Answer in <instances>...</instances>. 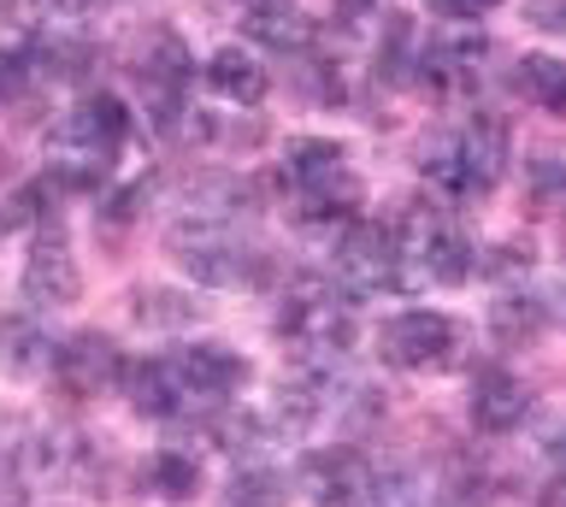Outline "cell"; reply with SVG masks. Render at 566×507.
Returning <instances> with one entry per match:
<instances>
[{"mask_svg": "<svg viewBox=\"0 0 566 507\" xmlns=\"http://www.w3.org/2000/svg\"><path fill=\"white\" fill-rule=\"evenodd\" d=\"M336 272L348 277L354 289H396L401 284V249L389 236V224H348L343 242H336Z\"/></svg>", "mask_w": 566, "mask_h": 507, "instance_id": "cell-5", "label": "cell"}, {"mask_svg": "<svg viewBox=\"0 0 566 507\" xmlns=\"http://www.w3.org/2000/svg\"><path fill=\"white\" fill-rule=\"evenodd\" d=\"M531 24H537V30H560L566 19H560V12H566V0H531Z\"/></svg>", "mask_w": 566, "mask_h": 507, "instance_id": "cell-24", "label": "cell"}, {"mask_svg": "<svg viewBox=\"0 0 566 507\" xmlns=\"http://www.w3.org/2000/svg\"><path fill=\"white\" fill-rule=\"evenodd\" d=\"M431 12H437V19H472V0H431Z\"/></svg>", "mask_w": 566, "mask_h": 507, "instance_id": "cell-26", "label": "cell"}, {"mask_svg": "<svg viewBox=\"0 0 566 507\" xmlns=\"http://www.w3.org/2000/svg\"><path fill=\"white\" fill-rule=\"evenodd\" d=\"M290 501V478L272 466H248L230 478V507H283Z\"/></svg>", "mask_w": 566, "mask_h": 507, "instance_id": "cell-20", "label": "cell"}, {"mask_svg": "<svg viewBox=\"0 0 566 507\" xmlns=\"http://www.w3.org/2000/svg\"><path fill=\"white\" fill-rule=\"evenodd\" d=\"M12 231H18V213H12V201H7V207H0V242H7Z\"/></svg>", "mask_w": 566, "mask_h": 507, "instance_id": "cell-27", "label": "cell"}, {"mask_svg": "<svg viewBox=\"0 0 566 507\" xmlns=\"http://www.w3.org/2000/svg\"><path fill=\"white\" fill-rule=\"evenodd\" d=\"M171 366H177V378H184V390L201 395V401L237 395L242 383H248V372H254L242 355H230V348H219V342H195V348H184Z\"/></svg>", "mask_w": 566, "mask_h": 507, "instance_id": "cell-8", "label": "cell"}, {"mask_svg": "<svg viewBox=\"0 0 566 507\" xmlns=\"http://www.w3.org/2000/svg\"><path fill=\"white\" fill-rule=\"evenodd\" d=\"M531 413V390L513 372H478L472 383V425L490 436H507Z\"/></svg>", "mask_w": 566, "mask_h": 507, "instance_id": "cell-9", "label": "cell"}, {"mask_svg": "<svg viewBox=\"0 0 566 507\" xmlns=\"http://www.w3.org/2000/svg\"><path fill=\"white\" fill-rule=\"evenodd\" d=\"M449 142H454V196H490L507 171V125L490 113H472V125Z\"/></svg>", "mask_w": 566, "mask_h": 507, "instance_id": "cell-3", "label": "cell"}, {"mask_svg": "<svg viewBox=\"0 0 566 507\" xmlns=\"http://www.w3.org/2000/svg\"><path fill=\"white\" fill-rule=\"evenodd\" d=\"M124 372V360H118V348L113 337H101V330H77L65 348H53V378L65 383V395H101V390H113Z\"/></svg>", "mask_w": 566, "mask_h": 507, "instance_id": "cell-6", "label": "cell"}, {"mask_svg": "<svg viewBox=\"0 0 566 507\" xmlns=\"http://www.w3.org/2000/svg\"><path fill=\"white\" fill-rule=\"evenodd\" d=\"M124 390H130V408L136 413H154V419H171V413H184V378H177V366L171 360H142V366H124Z\"/></svg>", "mask_w": 566, "mask_h": 507, "instance_id": "cell-10", "label": "cell"}, {"mask_svg": "<svg viewBox=\"0 0 566 507\" xmlns=\"http://www.w3.org/2000/svg\"><path fill=\"white\" fill-rule=\"evenodd\" d=\"M53 366V342L30 313H0V372L7 378H42Z\"/></svg>", "mask_w": 566, "mask_h": 507, "instance_id": "cell-11", "label": "cell"}, {"mask_svg": "<svg viewBox=\"0 0 566 507\" xmlns=\"http://www.w3.org/2000/svg\"><path fill=\"white\" fill-rule=\"evenodd\" d=\"M531 183H537V207L555 201V189H560V160L555 154H537V160H531Z\"/></svg>", "mask_w": 566, "mask_h": 507, "instance_id": "cell-23", "label": "cell"}, {"mask_svg": "<svg viewBox=\"0 0 566 507\" xmlns=\"http://www.w3.org/2000/svg\"><path fill=\"white\" fill-rule=\"evenodd\" d=\"M472 7H478V12H484V7H495V0H472Z\"/></svg>", "mask_w": 566, "mask_h": 507, "instance_id": "cell-29", "label": "cell"}, {"mask_svg": "<svg viewBox=\"0 0 566 507\" xmlns=\"http://www.w3.org/2000/svg\"><path fill=\"white\" fill-rule=\"evenodd\" d=\"M130 313H136V325H154V330H177V325H195L201 319V302H195L189 289H159V284H148V289H136L130 295Z\"/></svg>", "mask_w": 566, "mask_h": 507, "instance_id": "cell-15", "label": "cell"}, {"mask_svg": "<svg viewBox=\"0 0 566 507\" xmlns=\"http://www.w3.org/2000/svg\"><path fill=\"white\" fill-rule=\"evenodd\" d=\"M454 342H460V330L454 319H442V313H396L384 330H378V355L389 366H401V372H437V366H449L454 360Z\"/></svg>", "mask_w": 566, "mask_h": 507, "instance_id": "cell-2", "label": "cell"}, {"mask_svg": "<svg viewBox=\"0 0 566 507\" xmlns=\"http://www.w3.org/2000/svg\"><path fill=\"white\" fill-rule=\"evenodd\" d=\"M513 83H520V95H525V101H537L543 113H560V101H566V65H560V60L531 54V60H520Z\"/></svg>", "mask_w": 566, "mask_h": 507, "instance_id": "cell-17", "label": "cell"}, {"mask_svg": "<svg viewBox=\"0 0 566 507\" xmlns=\"http://www.w3.org/2000/svg\"><path fill=\"white\" fill-rule=\"evenodd\" d=\"M148 478H154V489L166 501H195L201 496V466L189 461V454H154V466H148Z\"/></svg>", "mask_w": 566, "mask_h": 507, "instance_id": "cell-21", "label": "cell"}, {"mask_svg": "<svg viewBox=\"0 0 566 507\" xmlns=\"http://www.w3.org/2000/svg\"><path fill=\"white\" fill-rule=\"evenodd\" d=\"M124 136H130V113H124V101L118 95H88L83 107L53 130V142H60V154L113 166V154L124 148Z\"/></svg>", "mask_w": 566, "mask_h": 507, "instance_id": "cell-4", "label": "cell"}, {"mask_svg": "<svg viewBox=\"0 0 566 507\" xmlns=\"http://www.w3.org/2000/svg\"><path fill=\"white\" fill-rule=\"evenodd\" d=\"M295 196H301L295 213L307 219V224H331V219H348L354 207H360V183H354L348 171H336V178L307 183V189H295Z\"/></svg>", "mask_w": 566, "mask_h": 507, "instance_id": "cell-16", "label": "cell"}, {"mask_svg": "<svg viewBox=\"0 0 566 507\" xmlns=\"http://www.w3.org/2000/svg\"><path fill=\"white\" fill-rule=\"evenodd\" d=\"M18 72H24V60H18L12 47H0V95H7L12 83H18Z\"/></svg>", "mask_w": 566, "mask_h": 507, "instance_id": "cell-25", "label": "cell"}, {"mask_svg": "<svg viewBox=\"0 0 566 507\" xmlns=\"http://www.w3.org/2000/svg\"><path fill=\"white\" fill-rule=\"evenodd\" d=\"M336 7H343V12H366L371 0H336Z\"/></svg>", "mask_w": 566, "mask_h": 507, "instance_id": "cell-28", "label": "cell"}, {"mask_svg": "<svg viewBox=\"0 0 566 507\" xmlns=\"http://www.w3.org/2000/svg\"><path fill=\"white\" fill-rule=\"evenodd\" d=\"M413 260L424 266V277H437V284H467L472 266H478V260H472V242L460 236L454 224H442V219H437V231L419 242Z\"/></svg>", "mask_w": 566, "mask_h": 507, "instance_id": "cell-12", "label": "cell"}, {"mask_svg": "<svg viewBox=\"0 0 566 507\" xmlns=\"http://www.w3.org/2000/svg\"><path fill=\"white\" fill-rule=\"evenodd\" d=\"M248 30L272 47H301V36H307V24H301V12L290 0H254L248 7Z\"/></svg>", "mask_w": 566, "mask_h": 507, "instance_id": "cell-19", "label": "cell"}, {"mask_svg": "<svg viewBox=\"0 0 566 507\" xmlns=\"http://www.w3.org/2000/svg\"><path fill=\"white\" fill-rule=\"evenodd\" d=\"M207 89L219 101H237V107H254L265 95V65H254L248 54H237V47H224V54H212V65H207Z\"/></svg>", "mask_w": 566, "mask_h": 507, "instance_id": "cell-13", "label": "cell"}, {"mask_svg": "<svg viewBox=\"0 0 566 507\" xmlns=\"http://www.w3.org/2000/svg\"><path fill=\"white\" fill-rule=\"evenodd\" d=\"M24 295L35 307H71L83 295V272H77V254L60 231H48L42 242L30 249L24 260Z\"/></svg>", "mask_w": 566, "mask_h": 507, "instance_id": "cell-7", "label": "cell"}, {"mask_svg": "<svg viewBox=\"0 0 566 507\" xmlns=\"http://www.w3.org/2000/svg\"><path fill=\"white\" fill-rule=\"evenodd\" d=\"M490 330H495L502 348H525L548 330V307L537 302V295H502V302L490 307Z\"/></svg>", "mask_w": 566, "mask_h": 507, "instance_id": "cell-14", "label": "cell"}, {"mask_svg": "<svg viewBox=\"0 0 566 507\" xmlns=\"http://www.w3.org/2000/svg\"><path fill=\"white\" fill-rule=\"evenodd\" d=\"M166 249H171L177 266H184L189 277H201V284H242L248 266H254V254L230 236V224H212V219L171 224Z\"/></svg>", "mask_w": 566, "mask_h": 507, "instance_id": "cell-1", "label": "cell"}, {"mask_svg": "<svg viewBox=\"0 0 566 507\" xmlns=\"http://www.w3.org/2000/svg\"><path fill=\"white\" fill-rule=\"evenodd\" d=\"M283 171H290L295 189L307 183H325L343 171V142H318V136H307V142H290V160H283Z\"/></svg>", "mask_w": 566, "mask_h": 507, "instance_id": "cell-18", "label": "cell"}, {"mask_svg": "<svg viewBox=\"0 0 566 507\" xmlns=\"http://www.w3.org/2000/svg\"><path fill=\"white\" fill-rule=\"evenodd\" d=\"M525 266H531L525 242H502V249H490V260H484V272H495V277H513V272H525Z\"/></svg>", "mask_w": 566, "mask_h": 507, "instance_id": "cell-22", "label": "cell"}]
</instances>
